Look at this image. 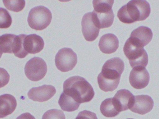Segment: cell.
I'll return each mask as SVG.
<instances>
[{
	"label": "cell",
	"instance_id": "1",
	"mask_svg": "<svg viewBox=\"0 0 159 119\" xmlns=\"http://www.w3.org/2000/svg\"><path fill=\"white\" fill-rule=\"evenodd\" d=\"M124 67V62L120 58H113L106 61L97 78L100 89L104 92H112L116 89Z\"/></svg>",
	"mask_w": 159,
	"mask_h": 119
},
{
	"label": "cell",
	"instance_id": "2",
	"mask_svg": "<svg viewBox=\"0 0 159 119\" xmlns=\"http://www.w3.org/2000/svg\"><path fill=\"white\" fill-rule=\"evenodd\" d=\"M63 92L79 104L90 102L94 96L91 84L82 77L74 76L63 83Z\"/></svg>",
	"mask_w": 159,
	"mask_h": 119
},
{
	"label": "cell",
	"instance_id": "3",
	"mask_svg": "<svg viewBox=\"0 0 159 119\" xmlns=\"http://www.w3.org/2000/svg\"><path fill=\"white\" fill-rule=\"evenodd\" d=\"M151 13L149 3L145 0H132L118 11L117 17L123 23L131 24L145 20Z\"/></svg>",
	"mask_w": 159,
	"mask_h": 119
},
{
	"label": "cell",
	"instance_id": "4",
	"mask_svg": "<svg viewBox=\"0 0 159 119\" xmlns=\"http://www.w3.org/2000/svg\"><path fill=\"white\" fill-rule=\"evenodd\" d=\"M114 3V1H93L94 9L92 12V19L98 29L108 28L112 26L115 18L112 10Z\"/></svg>",
	"mask_w": 159,
	"mask_h": 119
},
{
	"label": "cell",
	"instance_id": "5",
	"mask_svg": "<svg viewBox=\"0 0 159 119\" xmlns=\"http://www.w3.org/2000/svg\"><path fill=\"white\" fill-rule=\"evenodd\" d=\"M52 15L49 9L43 6L35 7L31 9L28 18V22L31 29L43 30L51 23Z\"/></svg>",
	"mask_w": 159,
	"mask_h": 119
},
{
	"label": "cell",
	"instance_id": "6",
	"mask_svg": "<svg viewBox=\"0 0 159 119\" xmlns=\"http://www.w3.org/2000/svg\"><path fill=\"white\" fill-rule=\"evenodd\" d=\"M123 52L132 68L139 66L145 67L148 65V57L146 50L143 48L134 45L128 39L123 47Z\"/></svg>",
	"mask_w": 159,
	"mask_h": 119
},
{
	"label": "cell",
	"instance_id": "7",
	"mask_svg": "<svg viewBox=\"0 0 159 119\" xmlns=\"http://www.w3.org/2000/svg\"><path fill=\"white\" fill-rule=\"evenodd\" d=\"M24 71L30 80L38 81L43 79L46 75L47 66L43 59L34 57L26 63Z\"/></svg>",
	"mask_w": 159,
	"mask_h": 119
},
{
	"label": "cell",
	"instance_id": "8",
	"mask_svg": "<svg viewBox=\"0 0 159 119\" xmlns=\"http://www.w3.org/2000/svg\"><path fill=\"white\" fill-rule=\"evenodd\" d=\"M77 63V56L72 49L64 48L59 50L55 57L57 68L62 72L72 70Z\"/></svg>",
	"mask_w": 159,
	"mask_h": 119
},
{
	"label": "cell",
	"instance_id": "9",
	"mask_svg": "<svg viewBox=\"0 0 159 119\" xmlns=\"http://www.w3.org/2000/svg\"><path fill=\"white\" fill-rule=\"evenodd\" d=\"M130 84L136 89H142L148 85L150 80L149 73L143 66L134 67L130 73Z\"/></svg>",
	"mask_w": 159,
	"mask_h": 119
},
{
	"label": "cell",
	"instance_id": "10",
	"mask_svg": "<svg viewBox=\"0 0 159 119\" xmlns=\"http://www.w3.org/2000/svg\"><path fill=\"white\" fill-rule=\"evenodd\" d=\"M153 34L150 28L140 26L134 30L128 40L134 45L144 48L152 40Z\"/></svg>",
	"mask_w": 159,
	"mask_h": 119
},
{
	"label": "cell",
	"instance_id": "11",
	"mask_svg": "<svg viewBox=\"0 0 159 119\" xmlns=\"http://www.w3.org/2000/svg\"><path fill=\"white\" fill-rule=\"evenodd\" d=\"M154 106V101L150 96L148 95H136L134 96L129 109L134 113L144 115L150 112Z\"/></svg>",
	"mask_w": 159,
	"mask_h": 119
},
{
	"label": "cell",
	"instance_id": "12",
	"mask_svg": "<svg viewBox=\"0 0 159 119\" xmlns=\"http://www.w3.org/2000/svg\"><path fill=\"white\" fill-rule=\"evenodd\" d=\"M57 92L56 88L51 85H44L32 88L28 93V97L34 102H46L50 100Z\"/></svg>",
	"mask_w": 159,
	"mask_h": 119
},
{
	"label": "cell",
	"instance_id": "13",
	"mask_svg": "<svg viewBox=\"0 0 159 119\" xmlns=\"http://www.w3.org/2000/svg\"><path fill=\"white\" fill-rule=\"evenodd\" d=\"M81 30L84 38L88 42L94 41L98 37L100 29L94 25L92 19V12L86 13L81 20Z\"/></svg>",
	"mask_w": 159,
	"mask_h": 119
},
{
	"label": "cell",
	"instance_id": "14",
	"mask_svg": "<svg viewBox=\"0 0 159 119\" xmlns=\"http://www.w3.org/2000/svg\"><path fill=\"white\" fill-rule=\"evenodd\" d=\"M134 96L131 92L127 89L118 91L113 98V103L116 109L119 113L129 109Z\"/></svg>",
	"mask_w": 159,
	"mask_h": 119
},
{
	"label": "cell",
	"instance_id": "15",
	"mask_svg": "<svg viewBox=\"0 0 159 119\" xmlns=\"http://www.w3.org/2000/svg\"><path fill=\"white\" fill-rule=\"evenodd\" d=\"M44 47V42L42 37L36 34L26 35L23 41V48L29 54H35L41 52Z\"/></svg>",
	"mask_w": 159,
	"mask_h": 119
},
{
	"label": "cell",
	"instance_id": "16",
	"mask_svg": "<svg viewBox=\"0 0 159 119\" xmlns=\"http://www.w3.org/2000/svg\"><path fill=\"white\" fill-rule=\"evenodd\" d=\"M118 39L113 34H107L100 38L99 47L104 54H111L115 53L119 48Z\"/></svg>",
	"mask_w": 159,
	"mask_h": 119
},
{
	"label": "cell",
	"instance_id": "17",
	"mask_svg": "<svg viewBox=\"0 0 159 119\" xmlns=\"http://www.w3.org/2000/svg\"><path fill=\"white\" fill-rule=\"evenodd\" d=\"M17 101L13 95L4 94L0 96V118L11 115L16 108Z\"/></svg>",
	"mask_w": 159,
	"mask_h": 119
},
{
	"label": "cell",
	"instance_id": "18",
	"mask_svg": "<svg viewBox=\"0 0 159 119\" xmlns=\"http://www.w3.org/2000/svg\"><path fill=\"white\" fill-rule=\"evenodd\" d=\"M59 104L61 109L66 112H73L77 110L80 104L75 102L72 98L62 92L60 97Z\"/></svg>",
	"mask_w": 159,
	"mask_h": 119
},
{
	"label": "cell",
	"instance_id": "19",
	"mask_svg": "<svg viewBox=\"0 0 159 119\" xmlns=\"http://www.w3.org/2000/svg\"><path fill=\"white\" fill-rule=\"evenodd\" d=\"M100 111L106 117H114L120 114L114 105L113 98H108L102 102L100 106Z\"/></svg>",
	"mask_w": 159,
	"mask_h": 119
},
{
	"label": "cell",
	"instance_id": "20",
	"mask_svg": "<svg viewBox=\"0 0 159 119\" xmlns=\"http://www.w3.org/2000/svg\"><path fill=\"white\" fill-rule=\"evenodd\" d=\"M26 35L25 34L16 35L14 40L13 54L19 58H24L28 55L23 48V41Z\"/></svg>",
	"mask_w": 159,
	"mask_h": 119
},
{
	"label": "cell",
	"instance_id": "21",
	"mask_svg": "<svg viewBox=\"0 0 159 119\" xmlns=\"http://www.w3.org/2000/svg\"><path fill=\"white\" fill-rule=\"evenodd\" d=\"M11 34H6L0 36V48L3 53L13 54V47L15 37Z\"/></svg>",
	"mask_w": 159,
	"mask_h": 119
},
{
	"label": "cell",
	"instance_id": "22",
	"mask_svg": "<svg viewBox=\"0 0 159 119\" xmlns=\"http://www.w3.org/2000/svg\"><path fill=\"white\" fill-rule=\"evenodd\" d=\"M3 2L7 9L15 12H19L22 11L25 6V1L23 0H4Z\"/></svg>",
	"mask_w": 159,
	"mask_h": 119
},
{
	"label": "cell",
	"instance_id": "23",
	"mask_svg": "<svg viewBox=\"0 0 159 119\" xmlns=\"http://www.w3.org/2000/svg\"><path fill=\"white\" fill-rule=\"evenodd\" d=\"M12 19L7 9L0 7V29H7L11 26Z\"/></svg>",
	"mask_w": 159,
	"mask_h": 119
},
{
	"label": "cell",
	"instance_id": "24",
	"mask_svg": "<svg viewBox=\"0 0 159 119\" xmlns=\"http://www.w3.org/2000/svg\"><path fill=\"white\" fill-rule=\"evenodd\" d=\"M42 119H66L65 115L61 110L52 109L44 114Z\"/></svg>",
	"mask_w": 159,
	"mask_h": 119
},
{
	"label": "cell",
	"instance_id": "25",
	"mask_svg": "<svg viewBox=\"0 0 159 119\" xmlns=\"http://www.w3.org/2000/svg\"><path fill=\"white\" fill-rule=\"evenodd\" d=\"M10 76L6 70L0 67V89L5 87L9 82Z\"/></svg>",
	"mask_w": 159,
	"mask_h": 119
},
{
	"label": "cell",
	"instance_id": "26",
	"mask_svg": "<svg viewBox=\"0 0 159 119\" xmlns=\"http://www.w3.org/2000/svg\"><path fill=\"white\" fill-rule=\"evenodd\" d=\"M75 119H98L96 114L87 110H83L80 112Z\"/></svg>",
	"mask_w": 159,
	"mask_h": 119
},
{
	"label": "cell",
	"instance_id": "27",
	"mask_svg": "<svg viewBox=\"0 0 159 119\" xmlns=\"http://www.w3.org/2000/svg\"><path fill=\"white\" fill-rule=\"evenodd\" d=\"M16 119H35V118L30 113H26L22 114V115L18 117Z\"/></svg>",
	"mask_w": 159,
	"mask_h": 119
},
{
	"label": "cell",
	"instance_id": "28",
	"mask_svg": "<svg viewBox=\"0 0 159 119\" xmlns=\"http://www.w3.org/2000/svg\"><path fill=\"white\" fill-rule=\"evenodd\" d=\"M3 52H2L1 50V48H0V59H1V57H2V55Z\"/></svg>",
	"mask_w": 159,
	"mask_h": 119
},
{
	"label": "cell",
	"instance_id": "29",
	"mask_svg": "<svg viewBox=\"0 0 159 119\" xmlns=\"http://www.w3.org/2000/svg\"></svg>",
	"mask_w": 159,
	"mask_h": 119
}]
</instances>
